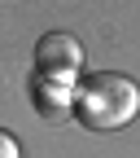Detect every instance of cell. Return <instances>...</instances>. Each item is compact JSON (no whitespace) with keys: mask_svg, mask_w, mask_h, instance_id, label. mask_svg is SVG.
Wrapping results in <instances>:
<instances>
[{"mask_svg":"<svg viewBox=\"0 0 140 158\" xmlns=\"http://www.w3.org/2000/svg\"><path fill=\"white\" fill-rule=\"evenodd\" d=\"M35 70H39V79H53V84H70L74 88V79L83 75V44H79L74 35H66V31L39 35Z\"/></svg>","mask_w":140,"mask_h":158,"instance_id":"obj_2","label":"cell"},{"mask_svg":"<svg viewBox=\"0 0 140 158\" xmlns=\"http://www.w3.org/2000/svg\"><path fill=\"white\" fill-rule=\"evenodd\" d=\"M0 158H22V149H18V136L0 127Z\"/></svg>","mask_w":140,"mask_h":158,"instance_id":"obj_4","label":"cell"},{"mask_svg":"<svg viewBox=\"0 0 140 158\" xmlns=\"http://www.w3.org/2000/svg\"><path fill=\"white\" fill-rule=\"evenodd\" d=\"M35 110L48 118V123H66L74 114V88L70 84H53V79H39L35 84Z\"/></svg>","mask_w":140,"mask_h":158,"instance_id":"obj_3","label":"cell"},{"mask_svg":"<svg viewBox=\"0 0 140 158\" xmlns=\"http://www.w3.org/2000/svg\"><path fill=\"white\" fill-rule=\"evenodd\" d=\"M140 114V88L127 75H88L74 88V118L88 132H118Z\"/></svg>","mask_w":140,"mask_h":158,"instance_id":"obj_1","label":"cell"}]
</instances>
